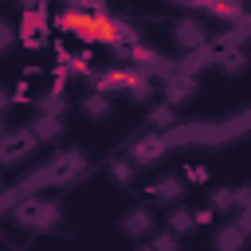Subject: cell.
<instances>
[{
	"label": "cell",
	"mask_w": 251,
	"mask_h": 251,
	"mask_svg": "<svg viewBox=\"0 0 251 251\" xmlns=\"http://www.w3.org/2000/svg\"><path fill=\"white\" fill-rule=\"evenodd\" d=\"M161 153H165V141H161V137H141V141L133 145V161H137V165H153Z\"/></svg>",
	"instance_id": "6"
},
{
	"label": "cell",
	"mask_w": 251,
	"mask_h": 251,
	"mask_svg": "<svg viewBox=\"0 0 251 251\" xmlns=\"http://www.w3.org/2000/svg\"><path fill=\"white\" fill-rule=\"evenodd\" d=\"M129 176H133V165H126V161L114 165V180H129Z\"/></svg>",
	"instance_id": "13"
},
{
	"label": "cell",
	"mask_w": 251,
	"mask_h": 251,
	"mask_svg": "<svg viewBox=\"0 0 251 251\" xmlns=\"http://www.w3.org/2000/svg\"><path fill=\"white\" fill-rule=\"evenodd\" d=\"M173 31H176V39H180L184 47H200V43L208 39V27H204L200 20H176Z\"/></svg>",
	"instance_id": "3"
},
{
	"label": "cell",
	"mask_w": 251,
	"mask_h": 251,
	"mask_svg": "<svg viewBox=\"0 0 251 251\" xmlns=\"http://www.w3.org/2000/svg\"><path fill=\"white\" fill-rule=\"evenodd\" d=\"M149 122H153L157 129H169V126L176 122V106H169V102H165V106H157V110L149 114Z\"/></svg>",
	"instance_id": "11"
},
{
	"label": "cell",
	"mask_w": 251,
	"mask_h": 251,
	"mask_svg": "<svg viewBox=\"0 0 251 251\" xmlns=\"http://www.w3.org/2000/svg\"><path fill=\"white\" fill-rule=\"evenodd\" d=\"M4 102H8V98H4V90H0V110H4Z\"/></svg>",
	"instance_id": "15"
},
{
	"label": "cell",
	"mask_w": 251,
	"mask_h": 251,
	"mask_svg": "<svg viewBox=\"0 0 251 251\" xmlns=\"http://www.w3.org/2000/svg\"><path fill=\"white\" fill-rule=\"evenodd\" d=\"M82 110H86L90 118H106V114H110V94H98V90H90V94L82 98Z\"/></svg>",
	"instance_id": "9"
},
{
	"label": "cell",
	"mask_w": 251,
	"mask_h": 251,
	"mask_svg": "<svg viewBox=\"0 0 251 251\" xmlns=\"http://www.w3.org/2000/svg\"><path fill=\"white\" fill-rule=\"evenodd\" d=\"M35 129H27V126H20V129H8L4 137H0V161L4 165H12V161H24V157H31V149H35Z\"/></svg>",
	"instance_id": "1"
},
{
	"label": "cell",
	"mask_w": 251,
	"mask_h": 251,
	"mask_svg": "<svg viewBox=\"0 0 251 251\" xmlns=\"http://www.w3.org/2000/svg\"><path fill=\"white\" fill-rule=\"evenodd\" d=\"M173 247H176V235H173V231H165V235L153 239V251H173Z\"/></svg>",
	"instance_id": "12"
},
{
	"label": "cell",
	"mask_w": 251,
	"mask_h": 251,
	"mask_svg": "<svg viewBox=\"0 0 251 251\" xmlns=\"http://www.w3.org/2000/svg\"><path fill=\"white\" fill-rule=\"evenodd\" d=\"M192 227H196V216H192V212L176 208V212L169 216V231H173V235H184V231H192Z\"/></svg>",
	"instance_id": "10"
},
{
	"label": "cell",
	"mask_w": 251,
	"mask_h": 251,
	"mask_svg": "<svg viewBox=\"0 0 251 251\" xmlns=\"http://www.w3.org/2000/svg\"><path fill=\"white\" fill-rule=\"evenodd\" d=\"M165 90H169V106H180L184 98H192V90H196V82H192L188 75H180V78H173V82H169Z\"/></svg>",
	"instance_id": "8"
},
{
	"label": "cell",
	"mask_w": 251,
	"mask_h": 251,
	"mask_svg": "<svg viewBox=\"0 0 251 251\" xmlns=\"http://www.w3.org/2000/svg\"><path fill=\"white\" fill-rule=\"evenodd\" d=\"M239 227H243V231H251V204L243 208V216H239Z\"/></svg>",
	"instance_id": "14"
},
{
	"label": "cell",
	"mask_w": 251,
	"mask_h": 251,
	"mask_svg": "<svg viewBox=\"0 0 251 251\" xmlns=\"http://www.w3.org/2000/svg\"><path fill=\"white\" fill-rule=\"evenodd\" d=\"M243 239H247V231H243L239 224H227V227L216 231V251H239Z\"/></svg>",
	"instance_id": "7"
},
{
	"label": "cell",
	"mask_w": 251,
	"mask_h": 251,
	"mask_svg": "<svg viewBox=\"0 0 251 251\" xmlns=\"http://www.w3.org/2000/svg\"><path fill=\"white\" fill-rule=\"evenodd\" d=\"M149 196H153V200H161V204H173V200H180V196H184V180H180V176L153 180V184H149Z\"/></svg>",
	"instance_id": "4"
},
{
	"label": "cell",
	"mask_w": 251,
	"mask_h": 251,
	"mask_svg": "<svg viewBox=\"0 0 251 251\" xmlns=\"http://www.w3.org/2000/svg\"><path fill=\"white\" fill-rule=\"evenodd\" d=\"M0 188H4V180H0Z\"/></svg>",
	"instance_id": "16"
},
{
	"label": "cell",
	"mask_w": 251,
	"mask_h": 251,
	"mask_svg": "<svg viewBox=\"0 0 251 251\" xmlns=\"http://www.w3.org/2000/svg\"><path fill=\"white\" fill-rule=\"evenodd\" d=\"M20 220H24V224H35V227H47V224L59 220V208H55L51 200H27V204L20 208Z\"/></svg>",
	"instance_id": "2"
},
{
	"label": "cell",
	"mask_w": 251,
	"mask_h": 251,
	"mask_svg": "<svg viewBox=\"0 0 251 251\" xmlns=\"http://www.w3.org/2000/svg\"><path fill=\"white\" fill-rule=\"evenodd\" d=\"M153 227V212L149 208H129L126 216H122V231L126 235H145Z\"/></svg>",
	"instance_id": "5"
}]
</instances>
